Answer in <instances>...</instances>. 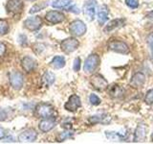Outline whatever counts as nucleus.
Here are the masks:
<instances>
[{
    "instance_id": "ddd939ff",
    "label": "nucleus",
    "mask_w": 153,
    "mask_h": 144,
    "mask_svg": "<svg viewBox=\"0 0 153 144\" xmlns=\"http://www.w3.org/2000/svg\"><path fill=\"white\" fill-rule=\"evenodd\" d=\"M64 14L57 12V11H49L45 16V19L52 24H57V23H61L62 21L64 20Z\"/></svg>"
},
{
    "instance_id": "f8f14e48",
    "label": "nucleus",
    "mask_w": 153,
    "mask_h": 144,
    "mask_svg": "<svg viewBox=\"0 0 153 144\" xmlns=\"http://www.w3.org/2000/svg\"><path fill=\"white\" fill-rule=\"evenodd\" d=\"M24 7L23 0H9L6 4V10L10 14L21 13Z\"/></svg>"
},
{
    "instance_id": "412c9836",
    "label": "nucleus",
    "mask_w": 153,
    "mask_h": 144,
    "mask_svg": "<svg viewBox=\"0 0 153 144\" xmlns=\"http://www.w3.org/2000/svg\"><path fill=\"white\" fill-rule=\"evenodd\" d=\"M123 23H124V20H123V19H122V18L113 19V20L109 21V22L107 23V25L104 27L103 32H104V33H109V32H111V31L115 30V29L119 28L120 26H122Z\"/></svg>"
},
{
    "instance_id": "6ab92c4d",
    "label": "nucleus",
    "mask_w": 153,
    "mask_h": 144,
    "mask_svg": "<svg viewBox=\"0 0 153 144\" xmlns=\"http://www.w3.org/2000/svg\"><path fill=\"white\" fill-rule=\"evenodd\" d=\"M98 22L100 25L103 24L108 20V8L106 5H102L98 11Z\"/></svg>"
},
{
    "instance_id": "473e14b6",
    "label": "nucleus",
    "mask_w": 153,
    "mask_h": 144,
    "mask_svg": "<svg viewBox=\"0 0 153 144\" xmlns=\"http://www.w3.org/2000/svg\"><path fill=\"white\" fill-rule=\"evenodd\" d=\"M67 11H69L71 13H74V14H79L80 13V10L79 8H78L76 6V5H73V6H71L69 8H67Z\"/></svg>"
},
{
    "instance_id": "f257e3e1",
    "label": "nucleus",
    "mask_w": 153,
    "mask_h": 144,
    "mask_svg": "<svg viewBox=\"0 0 153 144\" xmlns=\"http://www.w3.org/2000/svg\"><path fill=\"white\" fill-rule=\"evenodd\" d=\"M36 114L40 118H51L56 115V110L51 104L40 103L36 107Z\"/></svg>"
},
{
    "instance_id": "a211bd4d",
    "label": "nucleus",
    "mask_w": 153,
    "mask_h": 144,
    "mask_svg": "<svg viewBox=\"0 0 153 144\" xmlns=\"http://www.w3.org/2000/svg\"><path fill=\"white\" fill-rule=\"evenodd\" d=\"M21 65L23 67V69L26 72H32L35 70L36 66V62L33 59V58L26 56L23 58V60L21 61Z\"/></svg>"
},
{
    "instance_id": "4468645a",
    "label": "nucleus",
    "mask_w": 153,
    "mask_h": 144,
    "mask_svg": "<svg viewBox=\"0 0 153 144\" xmlns=\"http://www.w3.org/2000/svg\"><path fill=\"white\" fill-rule=\"evenodd\" d=\"M111 121V117L109 114L102 113V114H96L93 116H90L87 120V122L91 125L95 124H104L106 125Z\"/></svg>"
},
{
    "instance_id": "bb28decb",
    "label": "nucleus",
    "mask_w": 153,
    "mask_h": 144,
    "mask_svg": "<svg viewBox=\"0 0 153 144\" xmlns=\"http://www.w3.org/2000/svg\"><path fill=\"white\" fill-rule=\"evenodd\" d=\"M74 134V132L72 131H67V132H62L59 134V136H57V140L59 141H63L67 138H71L73 136Z\"/></svg>"
},
{
    "instance_id": "4c0bfd02",
    "label": "nucleus",
    "mask_w": 153,
    "mask_h": 144,
    "mask_svg": "<svg viewBox=\"0 0 153 144\" xmlns=\"http://www.w3.org/2000/svg\"><path fill=\"white\" fill-rule=\"evenodd\" d=\"M146 17H148V18H153V11H151L150 13H148L146 14Z\"/></svg>"
},
{
    "instance_id": "9b49d317",
    "label": "nucleus",
    "mask_w": 153,
    "mask_h": 144,
    "mask_svg": "<svg viewBox=\"0 0 153 144\" xmlns=\"http://www.w3.org/2000/svg\"><path fill=\"white\" fill-rule=\"evenodd\" d=\"M81 106V102H80V98L79 97L78 95L76 94H73L71 95L68 101L65 103L64 105V109L66 110H68V112H76V110H78L79 108H80Z\"/></svg>"
},
{
    "instance_id": "0eeeda50",
    "label": "nucleus",
    "mask_w": 153,
    "mask_h": 144,
    "mask_svg": "<svg viewBox=\"0 0 153 144\" xmlns=\"http://www.w3.org/2000/svg\"><path fill=\"white\" fill-rule=\"evenodd\" d=\"M69 30L70 33L72 34L73 36L76 37H81L83 36L84 34L86 33V25L83 21L81 20H74L70 24V27H69Z\"/></svg>"
},
{
    "instance_id": "7c9ffc66",
    "label": "nucleus",
    "mask_w": 153,
    "mask_h": 144,
    "mask_svg": "<svg viewBox=\"0 0 153 144\" xmlns=\"http://www.w3.org/2000/svg\"><path fill=\"white\" fill-rule=\"evenodd\" d=\"M9 116V112L7 110L0 109V121H4L6 120Z\"/></svg>"
},
{
    "instance_id": "2f4dec72",
    "label": "nucleus",
    "mask_w": 153,
    "mask_h": 144,
    "mask_svg": "<svg viewBox=\"0 0 153 144\" xmlns=\"http://www.w3.org/2000/svg\"><path fill=\"white\" fill-rule=\"evenodd\" d=\"M80 62H81V61H80L79 58H76L75 61H74V65H73V68H74L75 71H79V69H80Z\"/></svg>"
},
{
    "instance_id": "ea45409f",
    "label": "nucleus",
    "mask_w": 153,
    "mask_h": 144,
    "mask_svg": "<svg viewBox=\"0 0 153 144\" xmlns=\"http://www.w3.org/2000/svg\"><path fill=\"white\" fill-rule=\"evenodd\" d=\"M29 1H35V0H29Z\"/></svg>"
},
{
    "instance_id": "c85d7f7f",
    "label": "nucleus",
    "mask_w": 153,
    "mask_h": 144,
    "mask_svg": "<svg viewBox=\"0 0 153 144\" xmlns=\"http://www.w3.org/2000/svg\"><path fill=\"white\" fill-rule=\"evenodd\" d=\"M89 101H90V103L94 106H98L100 104V99L96 94H91L89 97Z\"/></svg>"
},
{
    "instance_id": "a878e982",
    "label": "nucleus",
    "mask_w": 153,
    "mask_h": 144,
    "mask_svg": "<svg viewBox=\"0 0 153 144\" xmlns=\"http://www.w3.org/2000/svg\"><path fill=\"white\" fill-rule=\"evenodd\" d=\"M9 32V24L4 19H0V36H4Z\"/></svg>"
},
{
    "instance_id": "6e6552de",
    "label": "nucleus",
    "mask_w": 153,
    "mask_h": 144,
    "mask_svg": "<svg viewBox=\"0 0 153 144\" xmlns=\"http://www.w3.org/2000/svg\"><path fill=\"white\" fill-rule=\"evenodd\" d=\"M37 138V133L36 130L33 129H27L25 131H23L18 136L17 139L19 142L21 143H30L36 140Z\"/></svg>"
},
{
    "instance_id": "c756f323",
    "label": "nucleus",
    "mask_w": 153,
    "mask_h": 144,
    "mask_svg": "<svg viewBox=\"0 0 153 144\" xmlns=\"http://www.w3.org/2000/svg\"><path fill=\"white\" fill-rule=\"evenodd\" d=\"M126 4L129 8L136 9L139 7V0H126Z\"/></svg>"
},
{
    "instance_id": "dca6fc26",
    "label": "nucleus",
    "mask_w": 153,
    "mask_h": 144,
    "mask_svg": "<svg viewBox=\"0 0 153 144\" xmlns=\"http://www.w3.org/2000/svg\"><path fill=\"white\" fill-rule=\"evenodd\" d=\"M147 128L145 124H140L136 128L134 133V141L135 142H143L146 137Z\"/></svg>"
},
{
    "instance_id": "1a4fd4ad",
    "label": "nucleus",
    "mask_w": 153,
    "mask_h": 144,
    "mask_svg": "<svg viewBox=\"0 0 153 144\" xmlns=\"http://www.w3.org/2000/svg\"><path fill=\"white\" fill-rule=\"evenodd\" d=\"M79 42L78 40H76L74 38H69L61 42L60 47L62 51L68 54V53H72L76 51V48L79 47Z\"/></svg>"
},
{
    "instance_id": "393cba45",
    "label": "nucleus",
    "mask_w": 153,
    "mask_h": 144,
    "mask_svg": "<svg viewBox=\"0 0 153 144\" xmlns=\"http://www.w3.org/2000/svg\"><path fill=\"white\" fill-rule=\"evenodd\" d=\"M47 6H48L47 2H40V3H38V4L33 5V6L30 9L29 13H30V14H36L37 12L41 11V10H43L44 8H46Z\"/></svg>"
},
{
    "instance_id": "72a5a7b5",
    "label": "nucleus",
    "mask_w": 153,
    "mask_h": 144,
    "mask_svg": "<svg viewBox=\"0 0 153 144\" xmlns=\"http://www.w3.org/2000/svg\"><path fill=\"white\" fill-rule=\"evenodd\" d=\"M5 52H6V45L4 43L0 42V57L3 56L5 54Z\"/></svg>"
},
{
    "instance_id": "58836bf2",
    "label": "nucleus",
    "mask_w": 153,
    "mask_h": 144,
    "mask_svg": "<svg viewBox=\"0 0 153 144\" xmlns=\"http://www.w3.org/2000/svg\"><path fill=\"white\" fill-rule=\"evenodd\" d=\"M151 139H152V141H153V133H152V134H151Z\"/></svg>"
},
{
    "instance_id": "39448f33",
    "label": "nucleus",
    "mask_w": 153,
    "mask_h": 144,
    "mask_svg": "<svg viewBox=\"0 0 153 144\" xmlns=\"http://www.w3.org/2000/svg\"><path fill=\"white\" fill-rule=\"evenodd\" d=\"M90 84L92 88L98 91H103L108 88V82L100 74H95L91 77Z\"/></svg>"
},
{
    "instance_id": "f704fd0d",
    "label": "nucleus",
    "mask_w": 153,
    "mask_h": 144,
    "mask_svg": "<svg viewBox=\"0 0 153 144\" xmlns=\"http://www.w3.org/2000/svg\"><path fill=\"white\" fill-rule=\"evenodd\" d=\"M146 42L148 43V45L153 44V33L149 34V35L147 36V38H146Z\"/></svg>"
},
{
    "instance_id": "c9c22d12",
    "label": "nucleus",
    "mask_w": 153,
    "mask_h": 144,
    "mask_svg": "<svg viewBox=\"0 0 153 144\" xmlns=\"http://www.w3.org/2000/svg\"><path fill=\"white\" fill-rule=\"evenodd\" d=\"M5 136H6V131H5L2 127H0V139L4 138Z\"/></svg>"
},
{
    "instance_id": "4be33fe9",
    "label": "nucleus",
    "mask_w": 153,
    "mask_h": 144,
    "mask_svg": "<svg viewBox=\"0 0 153 144\" xmlns=\"http://www.w3.org/2000/svg\"><path fill=\"white\" fill-rule=\"evenodd\" d=\"M65 65V59L62 56H56L51 62V66L55 69H60Z\"/></svg>"
},
{
    "instance_id": "9d476101",
    "label": "nucleus",
    "mask_w": 153,
    "mask_h": 144,
    "mask_svg": "<svg viewBox=\"0 0 153 144\" xmlns=\"http://www.w3.org/2000/svg\"><path fill=\"white\" fill-rule=\"evenodd\" d=\"M24 26L30 31H37L42 26V19L37 16L28 17L24 21Z\"/></svg>"
},
{
    "instance_id": "5701e85b",
    "label": "nucleus",
    "mask_w": 153,
    "mask_h": 144,
    "mask_svg": "<svg viewBox=\"0 0 153 144\" xmlns=\"http://www.w3.org/2000/svg\"><path fill=\"white\" fill-rule=\"evenodd\" d=\"M55 81H56V76L51 71H46L42 76V83L43 85H45L47 86H52L55 83Z\"/></svg>"
},
{
    "instance_id": "f3484780",
    "label": "nucleus",
    "mask_w": 153,
    "mask_h": 144,
    "mask_svg": "<svg viewBox=\"0 0 153 144\" xmlns=\"http://www.w3.org/2000/svg\"><path fill=\"white\" fill-rule=\"evenodd\" d=\"M146 82V76L143 72H137L135 73L130 80V85L134 88H140L143 86Z\"/></svg>"
},
{
    "instance_id": "423d86ee",
    "label": "nucleus",
    "mask_w": 153,
    "mask_h": 144,
    "mask_svg": "<svg viewBox=\"0 0 153 144\" xmlns=\"http://www.w3.org/2000/svg\"><path fill=\"white\" fill-rule=\"evenodd\" d=\"M97 1L96 0H86L83 5V13L88 21H92L95 18Z\"/></svg>"
},
{
    "instance_id": "b1692460",
    "label": "nucleus",
    "mask_w": 153,
    "mask_h": 144,
    "mask_svg": "<svg viewBox=\"0 0 153 144\" xmlns=\"http://www.w3.org/2000/svg\"><path fill=\"white\" fill-rule=\"evenodd\" d=\"M72 0H54L52 3V6L56 9H64L68 5H70Z\"/></svg>"
},
{
    "instance_id": "20e7f679",
    "label": "nucleus",
    "mask_w": 153,
    "mask_h": 144,
    "mask_svg": "<svg viewBox=\"0 0 153 144\" xmlns=\"http://www.w3.org/2000/svg\"><path fill=\"white\" fill-rule=\"evenodd\" d=\"M100 57L97 54H91L87 57V59L85 60L83 69L86 73H92L94 72L97 67L100 65Z\"/></svg>"
},
{
    "instance_id": "7ed1b4c3",
    "label": "nucleus",
    "mask_w": 153,
    "mask_h": 144,
    "mask_svg": "<svg viewBox=\"0 0 153 144\" xmlns=\"http://www.w3.org/2000/svg\"><path fill=\"white\" fill-rule=\"evenodd\" d=\"M108 49L114 51L116 53H120V54H124L126 55L129 53V47L126 42L118 40H111L108 42Z\"/></svg>"
},
{
    "instance_id": "cd10ccee",
    "label": "nucleus",
    "mask_w": 153,
    "mask_h": 144,
    "mask_svg": "<svg viewBox=\"0 0 153 144\" xmlns=\"http://www.w3.org/2000/svg\"><path fill=\"white\" fill-rule=\"evenodd\" d=\"M145 102L147 105H152L153 104V88L149 89L146 92V98H145Z\"/></svg>"
},
{
    "instance_id": "aec40b11",
    "label": "nucleus",
    "mask_w": 153,
    "mask_h": 144,
    "mask_svg": "<svg viewBox=\"0 0 153 144\" xmlns=\"http://www.w3.org/2000/svg\"><path fill=\"white\" fill-rule=\"evenodd\" d=\"M108 94L112 98H121L124 94V89L118 85H112L108 88Z\"/></svg>"
},
{
    "instance_id": "f03ea898",
    "label": "nucleus",
    "mask_w": 153,
    "mask_h": 144,
    "mask_svg": "<svg viewBox=\"0 0 153 144\" xmlns=\"http://www.w3.org/2000/svg\"><path fill=\"white\" fill-rule=\"evenodd\" d=\"M9 81H10L11 86H13V88L16 89V90L20 89L23 86V84H24L23 74L17 70L11 71L9 73Z\"/></svg>"
},
{
    "instance_id": "e433bc0d",
    "label": "nucleus",
    "mask_w": 153,
    "mask_h": 144,
    "mask_svg": "<svg viewBox=\"0 0 153 144\" xmlns=\"http://www.w3.org/2000/svg\"><path fill=\"white\" fill-rule=\"evenodd\" d=\"M150 47V55H151V59L153 60V44H150L149 45Z\"/></svg>"
},
{
    "instance_id": "2eb2a0df",
    "label": "nucleus",
    "mask_w": 153,
    "mask_h": 144,
    "mask_svg": "<svg viewBox=\"0 0 153 144\" xmlns=\"http://www.w3.org/2000/svg\"><path fill=\"white\" fill-rule=\"evenodd\" d=\"M56 125V120L54 119V117L51 118H42V120L38 124V128L41 132L43 133H48L50 132L51 130H53Z\"/></svg>"
}]
</instances>
